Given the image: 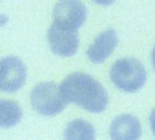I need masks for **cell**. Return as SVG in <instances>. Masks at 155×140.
<instances>
[{"label":"cell","mask_w":155,"mask_h":140,"mask_svg":"<svg viewBox=\"0 0 155 140\" xmlns=\"http://www.w3.org/2000/svg\"><path fill=\"white\" fill-rule=\"evenodd\" d=\"M60 86L69 102L90 113H102L108 106V91L91 75L71 73Z\"/></svg>","instance_id":"1"},{"label":"cell","mask_w":155,"mask_h":140,"mask_svg":"<svg viewBox=\"0 0 155 140\" xmlns=\"http://www.w3.org/2000/svg\"><path fill=\"white\" fill-rule=\"evenodd\" d=\"M29 102L31 107L44 116H53L58 115L68 104V97L62 89V86L55 84V82H40L33 88L31 95H29Z\"/></svg>","instance_id":"2"},{"label":"cell","mask_w":155,"mask_h":140,"mask_svg":"<svg viewBox=\"0 0 155 140\" xmlns=\"http://www.w3.org/2000/svg\"><path fill=\"white\" fill-rule=\"evenodd\" d=\"M110 78L124 93H135L146 84V69L144 65L131 56L117 60L110 69Z\"/></svg>","instance_id":"3"},{"label":"cell","mask_w":155,"mask_h":140,"mask_svg":"<svg viewBox=\"0 0 155 140\" xmlns=\"http://www.w3.org/2000/svg\"><path fill=\"white\" fill-rule=\"evenodd\" d=\"M79 33L75 27L62 26L53 22L48 29V44L49 49L58 56H73L79 51Z\"/></svg>","instance_id":"4"},{"label":"cell","mask_w":155,"mask_h":140,"mask_svg":"<svg viewBox=\"0 0 155 140\" xmlns=\"http://www.w3.org/2000/svg\"><path fill=\"white\" fill-rule=\"evenodd\" d=\"M26 65L17 56H6L0 62V89L4 93L18 91L26 82Z\"/></svg>","instance_id":"5"},{"label":"cell","mask_w":155,"mask_h":140,"mask_svg":"<svg viewBox=\"0 0 155 140\" xmlns=\"http://www.w3.org/2000/svg\"><path fill=\"white\" fill-rule=\"evenodd\" d=\"M88 9L81 0H58L53 8V22L79 29L86 22Z\"/></svg>","instance_id":"6"},{"label":"cell","mask_w":155,"mask_h":140,"mask_svg":"<svg viewBox=\"0 0 155 140\" xmlns=\"http://www.w3.org/2000/svg\"><path fill=\"white\" fill-rule=\"evenodd\" d=\"M117 44H119L117 33H115L113 29H106V31L99 33L97 38L88 46L86 56H88V60L93 62V64H102V62L115 51Z\"/></svg>","instance_id":"7"},{"label":"cell","mask_w":155,"mask_h":140,"mask_svg":"<svg viewBox=\"0 0 155 140\" xmlns=\"http://www.w3.org/2000/svg\"><path fill=\"white\" fill-rule=\"evenodd\" d=\"M142 135V127L137 116L133 115H119L113 118L110 126V136L113 140H137Z\"/></svg>","instance_id":"8"},{"label":"cell","mask_w":155,"mask_h":140,"mask_svg":"<svg viewBox=\"0 0 155 140\" xmlns=\"http://www.w3.org/2000/svg\"><path fill=\"white\" fill-rule=\"evenodd\" d=\"M64 136L68 140H93L95 127L86 120H71L64 129Z\"/></svg>","instance_id":"9"},{"label":"cell","mask_w":155,"mask_h":140,"mask_svg":"<svg viewBox=\"0 0 155 140\" xmlns=\"http://www.w3.org/2000/svg\"><path fill=\"white\" fill-rule=\"evenodd\" d=\"M20 118H22V107L17 102L8 100V98L0 102V126L4 129L17 126Z\"/></svg>","instance_id":"10"},{"label":"cell","mask_w":155,"mask_h":140,"mask_svg":"<svg viewBox=\"0 0 155 140\" xmlns=\"http://www.w3.org/2000/svg\"><path fill=\"white\" fill-rule=\"evenodd\" d=\"M95 4H99V6H111L113 2H117V0H93Z\"/></svg>","instance_id":"11"},{"label":"cell","mask_w":155,"mask_h":140,"mask_svg":"<svg viewBox=\"0 0 155 140\" xmlns=\"http://www.w3.org/2000/svg\"><path fill=\"white\" fill-rule=\"evenodd\" d=\"M150 126H151V131H153V135H155V109H153L151 115H150Z\"/></svg>","instance_id":"12"},{"label":"cell","mask_w":155,"mask_h":140,"mask_svg":"<svg viewBox=\"0 0 155 140\" xmlns=\"http://www.w3.org/2000/svg\"><path fill=\"white\" fill-rule=\"evenodd\" d=\"M151 64H153V69H155V46L151 49Z\"/></svg>","instance_id":"13"}]
</instances>
